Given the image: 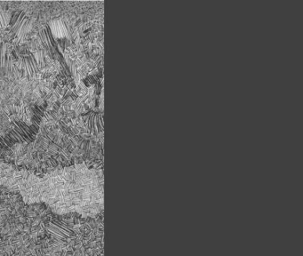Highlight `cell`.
<instances>
[{
  "label": "cell",
  "instance_id": "6da1fadb",
  "mask_svg": "<svg viewBox=\"0 0 303 256\" xmlns=\"http://www.w3.org/2000/svg\"><path fill=\"white\" fill-rule=\"evenodd\" d=\"M0 187L19 192L27 204L44 203L58 215L94 217L103 209L102 172L84 163L41 176L0 163Z\"/></svg>",
  "mask_w": 303,
  "mask_h": 256
},
{
  "label": "cell",
  "instance_id": "7a4b0ae2",
  "mask_svg": "<svg viewBox=\"0 0 303 256\" xmlns=\"http://www.w3.org/2000/svg\"><path fill=\"white\" fill-rule=\"evenodd\" d=\"M39 130L37 124L28 125L24 123H19L10 133L0 137V150L1 149H8L16 143L30 142L34 141L36 134Z\"/></svg>",
  "mask_w": 303,
  "mask_h": 256
},
{
  "label": "cell",
  "instance_id": "3957f363",
  "mask_svg": "<svg viewBox=\"0 0 303 256\" xmlns=\"http://www.w3.org/2000/svg\"><path fill=\"white\" fill-rule=\"evenodd\" d=\"M12 14L9 11H0V29L8 26L11 23Z\"/></svg>",
  "mask_w": 303,
  "mask_h": 256
}]
</instances>
